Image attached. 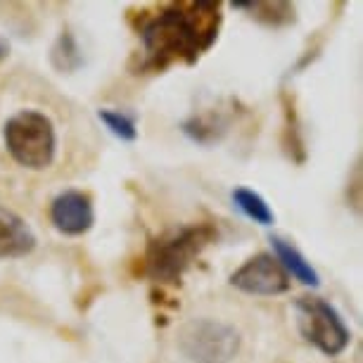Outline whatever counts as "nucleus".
Instances as JSON below:
<instances>
[{"label":"nucleus","instance_id":"1","mask_svg":"<svg viewBox=\"0 0 363 363\" xmlns=\"http://www.w3.org/2000/svg\"><path fill=\"white\" fill-rule=\"evenodd\" d=\"M100 138L72 98L31 72L0 81V197L33 207L93 169ZM48 200V202H50Z\"/></svg>","mask_w":363,"mask_h":363},{"label":"nucleus","instance_id":"2","mask_svg":"<svg viewBox=\"0 0 363 363\" xmlns=\"http://www.w3.org/2000/svg\"><path fill=\"white\" fill-rule=\"evenodd\" d=\"M276 337L271 318L218 297L178 320L160 363H273Z\"/></svg>","mask_w":363,"mask_h":363},{"label":"nucleus","instance_id":"3","mask_svg":"<svg viewBox=\"0 0 363 363\" xmlns=\"http://www.w3.org/2000/svg\"><path fill=\"white\" fill-rule=\"evenodd\" d=\"M223 15L218 3L181 0L140 10L135 36L140 40V72H167L193 65L216 43Z\"/></svg>","mask_w":363,"mask_h":363},{"label":"nucleus","instance_id":"4","mask_svg":"<svg viewBox=\"0 0 363 363\" xmlns=\"http://www.w3.org/2000/svg\"><path fill=\"white\" fill-rule=\"evenodd\" d=\"M216 228L209 223H190L150 240L145 273L160 285H178L186 271L214 242Z\"/></svg>","mask_w":363,"mask_h":363},{"label":"nucleus","instance_id":"5","mask_svg":"<svg viewBox=\"0 0 363 363\" xmlns=\"http://www.w3.org/2000/svg\"><path fill=\"white\" fill-rule=\"evenodd\" d=\"M294 325L299 337L316 347L325 356H340L352 342L347 323L342 320L337 309L316 294H304L294 299Z\"/></svg>","mask_w":363,"mask_h":363},{"label":"nucleus","instance_id":"6","mask_svg":"<svg viewBox=\"0 0 363 363\" xmlns=\"http://www.w3.org/2000/svg\"><path fill=\"white\" fill-rule=\"evenodd\" d=\"M230 285L238 292L250 297H278L290 290L292 280L278 264V259L269 252H259L250 257L240 269L233 271Z\"/></svg>","mask_w":363,"mask_h":363},{"label":"nucleus","instance_id":"7","mask_svg":"<svg viewBox=\"0 0 363 363\" xmlns=\"http://www.w3.org/2000/svg\"><path fill=\"white\" fill-rule=\"evenodd\" d=\"M48 218L62 235L79 238L93 228L95 209L91 195L79 188H65L48 202Z\"/></svg>","mask_w":363,"mask_h":363},{"label":"nucleus","instance_id":"8","mask_svg":"<svg viewBox=\"0 0 363 363\" xmlns=\"http://www.w3.org/2000/svg\"><path fill=\"white\" fill-rule=\"evenodd\" d=\"M36 233L17 209L0 204V259H19L36 250Z\"/></svg>","mask_w":363,"mask_h":363},{"label":"nucleus","instance_id":"9","mask_svg":"<svg viewBox=\"0 0 363 363\" xmlns=\"http://www.w3.org/2000/svg\"><path fill=\"white\" fill-rule=\"evenodd\" d=\"M271 245H273V257L278 259V264L283 266V271L290 276V280L294 278L301 285H309V287L320 285L316 269L311 266V262H306V257L292 242H287L283 238H271Z\"/></svg>","mask_w":363,"mask_h":363},{"label":"nucleus","instance_id":"10","mask_svg":"<svg viewBox=\"0 0 363 363\" xmlns=\"http://www.w3.org/2000/svg\"><path fill=\"white\" fill-rule=\"evenodd\" d=\"M233 202H235V207L242 211L245 216L252 218L255 223H262V225H271L276 221V214H273V209L266 204V200L259 193L250 188H235L233 190Z\"/></svg>","mask_w":363,"mask_h":363},{"label":"nucleus","instance_id":"11","mask_svg":"<svg viewBox=\"0 0 363 363\" xmlns=\"http://www.w3.org/2000/svg\"><path fill=\"white\" fill-rule=\"evenodd\" d=\"M100 121L121 140H135L138 138V128H135L133 116L124 112H112V109H100Z\"/></svg>","mask_w":363,"mask_h":363},{"label":"nucleus","instance_id":"12","mask_svg":"<svg viewBox=\"0 0 363 363\" xmlns=\"http://www.w3.org/2000/svg\"><path fill=\"white\" fill-rule=\"evenodd\" d=\"M69 57H72V62L77 67L84 62V60H81V55H79V48H77V43H74V38H72V33H62L60 40L52 48V65L57 67V69H62V72H72Z\"/></svg>","mask_w":363,"mask_h":363},{"label":"nucleus","instance_id":"13","mask_svg":"<svg viewBox=\"0 0 363 363\" xmlns=\"http://www.w3.org/2000/svg\"><path fill=\"white\" fill-rule=\"evenodd\" d=\"M8 52H10V43L3 36H0V62H3V60L8 57Z\"/></svg>","mask_w":363,"mask_h":363}]
</instances>
